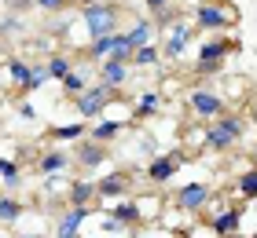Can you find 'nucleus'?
<instances>
[{
	"label": "nucleus",
	"mask_w": 257,
	"mask_h": 238,
	"mask_svg": "<svg viewBox=\"0 0 257 238\" xmlns=\"http://www.w3.org/2000/svg\"><path fill=\"white\" fill-rule=\"evenodd\" d=\"M239 19H242V11L231 0H198L195 15H191L198 33H228L239 26Z\"/></svg>",
	"instance_id": "1"
},
{
	"label": "nucleus",
	"mask_w": 257,
	"mask_h": 238,
	"mask_svg": "<svg viewBox=\"0 0 257 238\" xmlns=\"http://www.w3.org/2000/svg\"><path fill=\"white\" fill-rule=\"evenodd\" d=\"M121 4L114 0H92V4H81V22L92 37H110V33H121Z\"/></svg>",
	"instance_id": "2"
},
{
	"label": "nucleus",
	"mask_w": 257,
	"mask_h": 238,
	"mask_svg": "<svg viewBox=\"0 0 257 238\" xmlns=\"http://www.w3.org/2000/svg\"><path fill=\"white\" fill-rule=\"evenodd\" d=\"M246 136V117L239 110H224L220 117L206 121V150H231Z\"/></svg>",
	"instance_id": "3"
},
{
	"label": "nucleus",
	"mask_w": 257,
	"mask_h": 238,
	"mask_svg": "<svg viewBox=\"0 0 257 238\" xmlns=\"http://www.w3.org/2000/svg\"><path fill=\"white\" fill-rule=\"evenodd\" d=\"M239 52V41H231V37H224V33H217V37H209L202 48H198V59H195V74L198 77H217L220 70H224V63H228V55H235Z\"/></svg>",
	"instance_id": "4"
},
{
	"label": "nucleus",
	"mask_w": 257,
	"mask_h": 238,
	"mask_svg": "<svg viewBox=\"0 0 257 238\" xmlns=\"http://www.w3.org/2000/svg\"><path fill=\"white\" fill-rule=\"evenodd\" d=\"M188 110H191V117L195 121H213V117H220L228 110V103H224V95L217 92V85H191V92H188Z\"/></svg>",
	"instance_id": "5"
},
{
	"label": "nucleus",
	"mask_w": 257,
	"mask_h": 238,
	"mask_svg": "<svg viewBox=\"0 0 257 238\" xmlns=\"http://www.w3.org/2000/svg\"><path fill=\"white\" fill-rule=\"evenodd\" d=\"M118 95V88H110V85H103V81H92V85L77 95V99H70L74 103V110L81 114V121H99L103 110H107V103Z\"/></svg>",
	"instance_id": "6"
},
{
	"label": "nucleus",
	"mask_w": 257,
	"mask_h": 238,
	"mask_svg": "<svg viewBox=\"0 0 257 238\" xmlns=\"http://www.w3.org/2000/svg\"><path fill=\"white\" fill-rule=\"evenodd\" d=\"M184 161H188V150H184V147H173V150H166V154H155V158L147 161V180L155 183V187L169 183L173 176L180 172Z\"/></svg>",
	"instance_id": "7"
},
{
	"label": "nucleus",
	"mask_w": 257,
	"mask_h": 238,
	"mask_svg": "<svg viewBox=\"0 0 257 238\" xmlns=\"http://www.w3.org/2000/svg\"><path fill=\"white\" fill-rule=\"evenodd\" d=\"M195 37H198L195 22H188V19L169 22V26H166V41H162V59H169V63H173V59H180Z\"/></svg>",
	"instance_id": "8"
},
{
	"label": "nucleus",
	"mask_w": 257,
	"mask_h": 238,
	"mask_svg": "<svg viewBox=\"0 0 257 238\" xmlns=\"http://www.w3.org/2000/svg\"><path fill=\"white\" fill-rule=\"evenodd\" d=\"M209 198H213V187L209 183H188V187H180L177 194H173V209L184 212V216H198V212L209 205Z\"/></svg>",
	"instance_id": "9"
},
{
	"label": "nucleus",
	"mask_w": 257,
	"mask_h": 238,
	"mask_svg": "<svg viewBox=\"0 0 257 238\" xmlns=\"http://www.w3.org/2000/svg\"><path fill=\"white\" fill-rule=\"evenodd\" d=\"M74 165L77 169H85V172H92V169H99L103 161H110V143H96L92 136H85V139H77L74 143Z\"/></svg>",
	"instance_id": "10"
},
{
	"label": "nucleus",
	"mask_w": 257,
	"mask_h": 238,
	"mask_svg": "<svg viewBox=\"0 0 257 238\" xmlns=\"http://www.w3.org/2000/svg\"><path fill=\"white\" fill-rule=\"evenodd\" d=\"M92 205H66L63 212H59V220H55V238H81V227L92 220Z\"/></svg>",
	"instance_id": "11"
},
{
	"label": "nucleus",
	"mask_w": 257,
	"mask_h": 238,
	"mask_svg": "<svg viewBox=\"0 0 257 238\" xmlns=\"http://www.w3.org/2000/svg\"><path fill=\"white\" fill-rule=\"evenodd\" d=\"M96 190H99V201H118V198H128L133 194V176L125 169L110 172V176H99L96 180Z\"/></svg>",
	"instance_id": "12"
},
{
	"label": "nucleus",
	"mask_w": 257,
	"mask_h": 238,
	"mask_svg": "<svg viewBox=\"0 0 257 238\" xmlns=\"http://www.w3.org/2000/svg\"><path fill=\"white\" fill-rule=\"evenodd\" d=\"M70 165H74V154H70V150L48 147L37 158V176H41V180H48V176H63V172H70Z\"/></svg>",
	"instance_id": "13"
},
{
	"label": "nucleus",
	"mask_w": 257,
	"mask_h": 238,
	"mask_svg": "<svg viewBox=\"0 0 257 238\" xmlns=\"http://www.w3.org/2000/svg\"><path fill=\"white\" fill-rule=\"evenodd\" d=\"M242 227V205H224L217 212H209V231L217 238H228V234H239Z\"/></svg>",
	"instance_id": "14"
},
{
	"label": "nucleus",
	"mask_w": 257,
	"mask_h": 238,
	"mask_svg": "<svg viewBox=\"0 0 257 238\" xmlns=\"http://www.w3.org/2000/svg\"><path fill=\"white\" fill-rule=\"evenodd\" d=\"M99 201V190H96V180L92 176H74L66 183V198L63 205H96Z\"/></svg>",
	"instance_id": "15"
},
{
	"label": "nucleus",
	"mask_w": 257,
	"mask_h": 238,
	"mask_svg": "<svg viewBox=\"0 0 257 238\" xmlns=\"http://www.w3.org/2000/svg\"><path fill=\"white\" fill-rule=\"evenodd\" d=\"M128 77H133V66L128 63H118V59H103V63H96V81H103V85L118 88L128 85Z\"/></svg>",
	"instance_id": "16"
},
{
	"label": "nucleus",
	"mask_w": 257,
	"mask_h": 238,
	"mask_svg": "<svg viewBox=\"0 0 257 238\" xmlns=\"http://www.w3.org/2000/svg\"><path fill=\"white\" fill-rule=\"evenodd\" d=\"M30 81V59H19V55H8L0 63V85H15V95L19 88Z\"/></svg>",
	"instance_id": "17"
},
{
	"label": "nucleus",
	"mask_w": 257,
	"mask_h": 238,
	"mask_svg": "<svg viewBox=\"0 0 257 238\" xmlns=\"http://www.w3.org/2000/svg\"><path fill=\"white\" fill-rule=\"evenodd\" d=\"M155 41V22H151L147 15L144 19H133L128 22V30H121V44H128L136 52V48H144V44H151Z\"/></svg>",
	"instance_id": "18"
},
{
	"label": "nucleus",
	"mask_w": 257,
	"mask_h": 238,
	"mask_svg": "<svg viewBox=\"0 0 257 238\" xmlns=\"http://www.w3.org/2000/svg\"><path fill=\"white\" fill-rule=\"evenodd\" d=\"M158 110H162V92L147 88V92H140L136 103H133V121H151Z\"/></svg>",
	"instance_id": "19"
},
{
	"label": "nucleus",
	"mask_w": 257,
	"mask_h": 238,
	"mask_svg": "<svg viewBox=\"0 0 257 238\" xmlns=\"http://www.w3.org/2000/svg\"><path fill=\"white\" fill-rule=\"evenodd\" d=\"M128 132V125L125 121H110V117H99V121H88V136L96 139V143H114L118 136Z\"/></svg>",
	"instance_id": "20"
},
{
	"label": "nucleus",
	"mask_w": 257,
	"mask_h": 238,
	"mask_svg": "<svg viewBox=\"0 0 257 238\" xmlns=\"http://www.w3.org/2000/svg\"><path fill=\"white\" fill-rule=\"evenodd\" d=\"M59 85H63V95H66V99H77V95L92 85V74H88L85 66H74V70H70V74L59 81Z\"/></svg>",
	"instance_id": "21"
},
{
	"label": "nucleus",
	"mask_w": 257,
	"mask_h": 238,
	"mask_svg": "<svg viewBox=\"0 0 257 238\" xmlns=\"http://www.w3.org/2000/svg\"><path fill=\"white\" fill-rule=\"evenodd\" d=\"M22 165L19 161H8L4 154H0V187H4V194H15V190L22 187Z\"/></svg>",
	"instance_id": "22"
},
{
	"label": "nucleus",
	"mask_w": 257,
	"mask_h": 238,
	"mask_svg": "<svg viewBox=\"0 0 257 238\" xmlns=\"http://www.w3.org/2000/svg\"><path fill=\"white\" fill-rule=\"evenodd\" d=\"M88 136V121H70V125H52L48 128V139L55 143H77Z\"/></svg>",
	"instance_id": "23"
},
{
	"label": "nucleus",
	"mask_w": 257,
	"mask_h": 238,
	"mask_svg": "<svg viewBox=\"0 0 257 238\" xmlns=\"http://www.w3.org/2000/svg\"><path fill=\"white\" fill-rule=\"evenodd\" d=\"M110 216H118L125 227H140L144 223V216H140V205H136V198H118L110 205Z\"/></svg>",
	"instance_id": "24"
},
{
	"label": "nucleus",
	"mask_w": 257,
	"mask_h": 238,
	"mask_svg": "<svg viewBox=\"0 0 257 238\" xmlns=\"http://www.w3.org/2000/svg\"><path fill=\"white\" fill-rule=\"evenodd\" d=\"M52 81V74H48V63H30V81L19 88V95H37L44 85Z\"/></svg>",
	"instance_id": "25"
},
{
	"label": "nucleus",
	"mask_w": 257,
	"mask_h": 238,
	"mask_svg": "<svg viewBox=\"0 0 257 238\" xmlns=\"http://www.w3.org/2000/svg\"><path fill=\"white\" fill-rule=\"evenodd\" d=\"M22 212H26V205H22L15 194H0V223H4V227L19 223V220H22Z\"/></svg>",
	"instance_id": "26"
},
{
	"label": "nucleus",
	"mask_w": 257,
	"mask_h": 238,
	"mask_svg": "<svg viewBox=\"0 0 257 238\" xmlns=\"http://www.w3.org/2000/svg\"><path fill=\"white\" fill-rule=\"evenodd\" d=\"M114 44H118V33H110V37H92L88 48H85V59H92V63H103V59L114 52Z\"/></svg>",
	"instance_id": "27"
},
{
	"label": "nucleus",
	"mask_w": 257,
	"mask_h": 238,
	"mask_svg": "<svg viewBox=\"0 0 257 238\" xmlns=\"http://www.w3.org/2000/svg\"><path fill=\"white\" fill-rule=\"evenodd\" d=\"M44 63H48V74H52V81H63V77L70 74V70L77 66L70 52H55V55H48V59H44Z\"/></svg>",
	"instance_id": "28"
},
{
	"label": "nucleus",
	"mask_w": 257,
	"mask_h": 238,
	"mask_svg": "<svg viewBox=\"0 0 257 238\" xmlns=\"http://www.w3.org/2000/svg\"><path fill=\"white\" fill-rule=\"evenodd\" d=\"M158 63H162V48H158L155 41L133 52V70H136V66H158Z\"/></svg>",
	"instance_id": "29"
},
{
	"label": "nucleus",
	"mask_w": 257,
	"mask_h": 238,
	"mask_svg": "<svg viewBox=\"0 0 257 238\" xmlns=\"http://www.w3.org/2000/svg\"><path fill=\"white\" fill-rule=\"evenodd\" d=\"M235 194H239L242 201L257 198V165H253V169H246V172H242L239 180H235Z\"/></svg>",
	"instance_id": "30"
},
{
	"label": "nucleus",
	"mask_w": 257,
	"mask_h": 238,
	"mask_svg": "<svg viewBox=\"0 0 257 238\" xmlns=\"http://www.w3.org/2000/svg\"><path fill=\"white\" fill-rule=\"evenodd\" d=\"M136 205H140V216H144V223H147L155 212H162V194H140Z\"/></svg>",
	"instance_id": "31"
},
{
	"label": "nucleus",
	"mask_w": 257,
	"mask_h": 238,
	"mask_svg": "<svg viewBox=\"0 0 257 238\" xmlns=\"http://www.w3.org/2000/svg\"><path fill=\"white\" fill-rule=\"evenodd\" d=\"M74 0H33V11H44V15H59V11H66Z\"/></svg>",
	"instance_id": "32"
},
{
	"label": "nucleus",
	"mask_w": 257,
	"mask_h": 238,
	"mask_svg": "<svg viewBox=\"0 0 257 238\" xmlns=\"http://www.w3.org/2000/svg\"><path fill=\"white\" fill-rule=\"evenodd\" d=\"M26 22H22V15H8L4 22H0V37H11V33H19Z\"/></svg>",
	"instance_id": "33"
},
{
	"label": "nucleus",
	"mask_w": 257,
	"mask_h": 238,
	"mask_svg": "<svg viewBox=\"0 0 257 238\" xmlns=\"http://www.w3.org/2000/svg\"><path fill=\"white\" fill-rule=\"evenodd\" d=\"M173 8V0H144V11H147V19H158L162 11H169Z\"/></svg>",
	"instance_id": "34"
},
{
	"label": "nucleus",
	"mask_w": 257,
	"mask_h": 238,
	"mask_svg": "<svg viewBox=\"0 0 257 238\" xmlns=\"http://www.w3.org/2000/svg\"><path fill=\"white\" fill-rule=\"evenodd\" d=\"M4 4H8L11 15H26V11L33 8V0H4Z\"/></svg>",
	"instance_id": "35"
},
{
	"label": "nucleus",
	"mask_w": 257,
	"mask_h": 238,
	"mask_svg": "<svg viewBox=\"0 0 257 238\" xmlns=\"http://www.w3.org/2000/svg\"><path fill=\"white\" fill-rule=\"evenodd\" d=\"M19 114H22V117H26V121H33V117H37V110H33V106H30V103H19Z\"/></svg>",
	"instance_id": "36"
},
{
	"label": "nucleus",
	"mask_w": 257,
	"mask_h": 238,
	"mask_svg": "<svg viewBox=\"0 0 257 238\" xmlns=\"http://www.w3.org/2000/svg\"><path fill=\"white\" fill-rule=\"evenodd\" d=\"M19 238H44L41 231H26V234H19Z\"/></svg>",
	"instance_id": "37"
},
{
	"label": "nucleus",
	"mask_w": 257,
	"mask_h": 238,
	"mask_svg": "<svg viewBox=\"0 0 257 238\" xmlns=\"http://www.w3.org/2000/svg\"><path fill=\"white\" fill-rule=\"evenodd\" d=\"M253 114H257V103H253Z\"/></svg>",
	"instance_id": "38"
},
{
	"label": "nucleus",
	"mask_w": 257,
	"mask_h": 238,
	"mask_svg": "<svg viewBox=\"0 0 257 238\" xmlns=\"http://www.w3.org/2000/svg\"><path fill=\"white\" fill-rule=\"evenodd\" d=\"M177 238H184V234H177Z\"/></svg>",
	"instance_id": "39"
}]
</instances>
